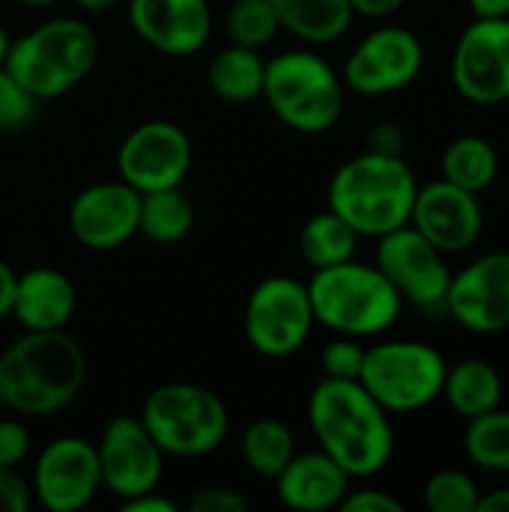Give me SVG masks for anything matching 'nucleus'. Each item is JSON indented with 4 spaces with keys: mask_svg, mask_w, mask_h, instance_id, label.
<instances>
[{
    "mask_svg": "<svg viewBox=\"0 0 509 512\" xmlns=\"http://www.w3.org/2000/svg\"><path fill=\"white\" fill-rule=\"evenodd\" d=\"M309 429L351 480L378 477L396 450L390 414L360 381L324 378L309 396Z\"/></svg>",
    "mask_w": 509,
    "mask_h": 512,
    "instance_id": "f257e3e1",
    "label": "nucleus"
},
{
    "mask_svg": "<svg viewBox=\"0 0 509 512\" xmlns=\"http://www.w3.org/2000/svg\"><path fill=\"white\" fill-rule=\"evenodd\" d=\"M87 381V354L66 330H24L0 354V405L18 417L69 408Z\"/></svg>",
    "mask_w": 509,
    "mask_h": 512,
    "instance_id": "f03ea898",
    "label": "nucleus"
},
{
    "mask_svg": "<svg viewBox=\"0 0 509 512\" xmlns=\"http://www.w3.org/2000/svg\"><path fill=\"white\" fill-rule=\"evenodd\" d=\"M417 177L405 156L363 150L342 162L327 186V207L339 213L360 237H384L411 222Z\"/></svg>",
    "mask_w": 509,
    "mask_h": 512,
    "instance_id": "7ed1b4c3",
    "label": "nucleus"
},
{
    "mask_svg": "<svg viewBox=\"0 0 509 512\" xmlns=\"http://www.w3.org/2000/svg\"><path fill=\"white\" fill-rule=\"evenodd\" d=\"M306 288L315 324L336 336L375 339L399 321L405 306L378 264H360L357 258L315 270Z\"/></svg>",
    "mask_w": 509,
    "mask_h": 512,
    "instance_id": "20e7f679",
    "label": "nucleus"
},
{
    "mask_svg": "<svg viewBox=\"0 0 509 512\" xmlns=\"http://www.w3.org/2000/svg\"><path fill=\"white\" fill-rule=\"evenodd\" d=\"M99 60L93 27L75 15H57L12 39L6 54L9 75L39 102L78 87Z\"/></svg>",
    "mask_w": 509,
    "mask_h": 512,
    "instance_id": "39448f33",
    "label": "nucleus"
},
{
    "mask_svg": "<svg viewBox=\"0 0 509 512\" xmlns=\"http://www.w3.org/2000/svg\"><path fill=\"white\" fill-rule=\"evenodd\" d=\"M261 99H267L276 120L288 129L300 135H321L342 120L345 81L309 48L282 51L267 60Z\"/></svg>",
    "mask_w": 509,
    "mask_h": 512,
    "instance_id": "423d86ee",
    "label": "nucleus"
},
{
    "mask_svg": "<svg viewBox=\"0 0 509 512\" xmlns=\"http://www.w3.org/2000/svg\"><path fill=\"white\" fill-rule=\"evenodd\" d=\"M138 417L159 450L174 459H198L219 450L231 429V417L219 393L189 381L156 387L144 399Z\"/></svg>",
    "mask_w": 509,
    "mask_h": 512,
    "instance_id": "0eeeda50",
    "label": "nucleus"
},
{
    "mask_svg": "<svg viewBox=\"0 0 509 512\" xmlns=\"http://www.w3.org/2000/svg\"><path fill=\"white\" fill-rule=\"evenodd\" d=\"M447 360L438 348L414 339L366 348L360 384L387 414H414L441 399Z\"/></svg>",
    "mask_w": 509,
    "mask_h": 512,
    "instance_id": "6e6552de",
    "label": "nucleus"
},
{
    "mask_svg": "<svg viewBox=\"0 0 509 512\" xmlns=\"http://www.w3.org/2000/svg\"><path fill=\"white\" fill-rule=\"evenodd\" d=\"M315 327L309 288L291 276H267L255 285L243 309V333L255 354L285 360L297 354Z\"/></svg>",
    "mask_w": 509,
    "mask_h": 512,
    "instance_id": "1a4fd4ad",
    "label": "nucleus"
},
{
    "mask_svg": "<svg viewBox=\"0 0 509 512\" xmlns=\"http://www.w3.org/2000/svg\"><path fill=\"white\" fill-rule=\"evenodd\" d=\"M426 63L423 42L414 30L387 24L366 33L348 54L342 81L360 96H387L411 87Z\"/></svg>",
    "mask_w": 509,
    "mask_h": 512,
    "instance_id": "9d476101",
    "label": "nucleus"
},
{
    "mask_svg": "<svg viewBox=\"0 0 509 512\" xmlns=\"http://www.w3.org/2000/svg\"><path fill=\"white\" fill-rule=\"evenodd\" d=\"M192 141L171 120H147L135 126L117 147V177L132 189L156 192L183 186L192 171Z\"/></svg>",
    "mask_w": 509,
    "mask_h": 512,
    "instance_id": "9b49d317",
    "label": "nucleus"
},
{
    "mask_svg": "<svg viewBox=\"0 0 509 512\" xmlns=\"http://www.w3.org/2000/svg\"><path fill=\"white\" fill-rule=\"evenodd\" d=\"M102 489L117 501L156 492L165 471V453L144 429L141 417H111L96 444Z\"/></svg>",
    "mask_w": 509,
    "mask_h": 512,
    "instance_id": "f8f14e48",
    "label": "nucleus"
},
{
    "mask_svg": "<svg viewBox=\"0 0 509 512\" xmlns=\"http://www.w3.org/2000/svg\"><path fill=\"white\" fill-rule=\"evenodd\" d=\"M444 312L474 336H495L509 327V249L477 255L450 276Z\"/></svg>",
    "mask_w": 509,
    "mask_h": 512,
    "instance_id": "ddd939ff",
    "label": "nucleus"
},
{
    "mask_svg": "<svg viewBox=\"0 0 509 512\" xmlns=\"http://www.w3.org/2000/svg\"><path fill=\"white\" fill-rule=\"evenodd\" d=\"M375 264L393 282L405 303H414L423 312H444V297L453 273L447 267V255L435 249L417 228L402 225L378 237Z\"/></svg>",
    "mask_w": 509,
    "mask_h": 512,
    "instance_id": "4468645a",
    "label": "nucleus"
},
{
    "mask_svg": "<svg viewBox=\"0 0 509 512\" xmlns=\"http://www.w3.org/2000/svg\"><path fill=\"white\" fill-rule=\"evenodd\" d=\"M33 501L48 512L84 510L102 489L96 444L78 435H60L42 447L30 477Z\"/></svg>",
    "mask_w": 509,
    "mask_h": 512,
    "instance_id": "2eb2a0df",
    "label": "nucleus"
},
{
    "mask_svg": "<svg viewBox=\"0 0 509 512\" xmlns=\"http://www.w3.org/2000/svg\"><path fill=\"white\" fill-rule=\"evenodd\" d=\"M453 84L474 105L509 99V18H474L453 48Z\"/></svg>",
    "mask_w": 509,
    "mask_h": 512,
    "instance_id": "dca6fc26",
    "label": "nucleus"
},
{
    "mask_svg": "<svg viewBox=\"0 0 509 512\" xmlns=\"http://www.w3.org/2000/svg\"><path fill=\"white\" fill-rule=\"evenodd\" d=\"M141 192L129 183L102 180L81 189L69 204V231L90 252H111L138 234Z\"/></svg>",
    "mask_w": 509,
    "mask_h": 512,
    "instance_id": "f3484780",
    "label": "nucleus"
},
{
    "mask_svg": "<svg viewBox=\"0 0 509 512\" xmlns=\"http://www.w3.org/2000/svg\"><path fill=\"white\" fill-rule=\"evenodd\" d=\"M408 225L417 228L444 255H459L477 246L486 216L477 192H468L441 177L417 189Z\"/></svg>",
    "mask_w": 509,
    "mask_h": 512,
    "instance_id": "a211bd4d",
    "label": "nucleus"
},
{
    "mask_svg": "<svg viewBox=\"0 0 509 512\" xmlns=\"http://www.w3.org/2000/svg\"><path fill=\"white\" fill-rule=\"evenodd\" d=\"M126 15L135 36L168 57L198 54L213 33L207 0H129Z\"/></svg>",
    "mask_w": 509,
    "mask_h": 512,
    "instance_id": "6ab92c4d",
    "label": "nucleus"
},
{
    "mask_svg": "<svg viewBox=\"0 0 509 512\" xmlns=\"http://www.w3.org/2000/svg\"><path fill=\"white\" fill-rule=\"evenodd\" d=\"M78 309L75 282L54 267H30L15 276L9 315L21 330H66Z\"/></svg>",
    "mask_w": 509,
    "mask_h": 512,
    "instance_id": "aec40b11",
    "label": "nucleus"
},
{
    "mask_svg": "<svg viewBox=\"0 0 509 512\" xmlns=\"http://www.w3.org/2000/svg\"><path fill=\"white\" fill-rule=\"evenodd\" d=\"M351 489V477L324 453H294V459L276 477V495L288 510H339Z\"/></svg>",
    "mask_w": 509,
    "mask_h": 512,
    "instance_id": "412c9836",
    "label": "nucleus"
},
{
    "mask_svg": "<svg viewBox=\"0 0 509 512\" xmlns=\"http://www.w3.org/2000/svg\"><path fill=\"white\" fill-rule=\"evenodd\" d=\"M282 30L294 33L306 45H330L342 39L357 12L351 0H270Z\"/></svg>",
    "mask_w": 509,
    "mask_h": 512,
    "instance_id": "4be33fe9",
    "label": "nucleus"
},
{
    "mask_svg": "<svg viewBox=\"0 0 509 512\" xmlns=\"http://www.w3.org/2000/svg\"><path fill=\"white\" fill-rule=\"evenodd\" d=\"M441 396L447 399V405L459 417L474 420L480 414H489V411L501 408V402H504V378L489 360H477V357L459 360V363L447 366Z\"/></svg>",
    "mask_w": 509,
    "mask_h": 512,
    "instance_id": "5701e85b",
    "label": "nucleus"
},
{
    "mask_svg": "<svg viewBox=\"0 0 509 512\" xmlns=\"http://www.w3.org/2000/svg\"><path fill=\"white\" fill-rule=\"evenodd\" d=\"M264 69H267V60L261 51L231 42L210 60L207 84L219 99H225L231 105H246V102L261 99Z\"/></svg>",
    "mask_w": 509,
    "mask_h": 512,
    "instance_id": "b1692460",
    "label": "nucleus"
},
{
    "mask_svg": "<svg viewBox=\"0 0 509 512\" xmlns=\"http://www.w3.org/2000/svg\"><path fill=\"white\" fill-rule=\"evenodd\" d=\"M192 228H195V204L183 192V186L141 195L138 234H144L150 243H159V246L180 243L189 237Z\"/></svg>",
    "mask_w": 509,
    "mask_h": 512,
    "instance_id": "393cba45",
    "label": "nucleus"
},
{
    "mask_svg": "<svg viewBox=\"0 0 509 512\" xmlns=\"http://www.w3.org/2000/svg\"><path fill=\"white\" fill-rule=\"evenodd\" d=\"M498 171V147L483 135H462L453 144H447L441 156V177L477 195L498 180Z\"/></svg>",
    "mask_w": 509,
    "mask_h": 512,
    "instance_id": "a878e982",
    "label": "nucleus"
},
{
    "mask_svg": "<svg viewBox=\"0 0 509 512\" xmlns=\"http://www.w3.org/2000/svg\"><path fill=\"white\" fill-rule=\"evenodd\" d=\"M360 234L330 207L309 216L300 228V255L312 270H324L357 255Z\"/></svg>",
    "mask_w": 509,
    "mask_h": 512,
    "instance_id": "bb28decb",
    "label": "nucleus"
},
{
    "mask_svg": "<svg viewBox=\"0 0 509 512\" xmlns=\"http://www.w3.org/2000/svg\"><path fill=\"white\" fill-rule=\"evenodd\" d=\"M243 462L249 465L252 474L264 480H276L279 471L294 459L297 453V438L291 426L279 417H258L246 426L243 441H240Z\"/></svg>",
    "mask_w": 509,
    "mask_h": 512,
    "instance_id": "cd10ccee",
    "label": "nucleus"
},
{
    "mask_svg": "<svg viewBox=\"0 0 509 512\" xmlns=\"http://www.w3.org/2000/svg\"><path fill=\"white\" fill-rule=\"evenodd\" d=\"M465 453L468 459L492 474H509V411L495 408L468 420L465 429Z\"/></svg>",
    "mask_w": 509,
    "mask_h": 512,
    "instance_id": "c85d7f7f",
    "label": "nucleus"
},
{
    "mask_svg": "<svg viewBox=\"0 0 509 512\" xmlns=\"http://www.w3.org/2000/svg\"><path fill=\"white\" fill-rule=\"evenodd\" d=\"M282 24L270 0H231L225 15V33L234 45L267 48L279 36Z\"/></svg>",
    "mask_w": 509,
    "mask_h": 512,
    "instance_id": "c756f323",
    "label": "nucleus"
},
{
    "mask_svg": "<svg viewBox=\"0 0 509 512\" xmlns=\"http://www.w3.org/2000/svg\"><path fill=\"white\" fill-rule=\"evenodd\" d=\"M423 501L432 512H477L480 486L465 471H438L426 480Z\"/></svg>",
    "mask_w": 509,
    "mask_h": 512,
    "instance_id": "7c9ffc66",
    "label": "nucleus"
},
{
    "mask_svg": "<svg viewBox=\"0 0 509 512\" xmlns=\"http://www.w3.org/2000/svg\"><path fill=\"white\" fill-rule=\"evenodd\" d=\"M39 99L30 96L6 66H0V132H21L33 123Z\"/></svg>",
    "mask_w": 509,
    "mask_h": 512,
    "instance_id": "2f4dec72",
    "label": "nucleus"
},
{
    "mask_svg": "<svg viewBox=\"0 0 509 512\" xmlns=\"http://www.w3.org/2000/svg\"><path fill=\"white\" fill-rule=\"evenodd\" d=\"M366 360L363 339L354 336H336L324 351H321V366L324 378H342V381H357L360 369Z\"/></svg>",
    "mask_w": 509,
    "mask_h": 512,
    "instance_id": "473e14b6",
    "label": "nucleus"
},
{
    "mask_svg": "<svg viewBox=\"0 0 509 512\" xmlns=\"http://www.w3.org/2000/svg\"><path fill=\"white\" fill-rule=\"evenodd\" d=\"M30 429L18 417H0V468H18L30 456Z\"/></svg>",
    "mask_w": 509,
    "mask_h": 512,
    "instance_id": "72a5a7b5",
    "label": "nucleus"
},
{
    "mask_svg": "<svg viewBox=\"0 0 509 512\" xmlns=\"http://www.w3.org/2000/svg\"><path fill=\"white\" fill-rule=\"evenodd\" d=\"M189 512H246L249 510V498L237 489L228 486H207L198 495H192V501L186 504Z\"/></svg>",
    "mask_w": 509,
    "mask_h": 512,
    "instance_id": "f704fd0d",
    "label": "nucleus"
},
{
    "mask_svg": "<svg viewBox=\"0 0 509 512\" xmlns=\"http://www.w3.org/2000/svg\"><path fill=\"white\" fill-rule=\"evenodd\" d=\"M342 512H405V504L384 489H348L339 504Z\"/></svg>",
    "mask_w": 509,
    "mask_h": 512,
    "instance_id": "c9c22d12",
    "label": "nucleus"
},
{
    "mask_svg": "<svg viewBox=\"0 0 509 512\" xmlns=\"http://www.w3.org/2000/svg\"><path fill=\"white\" fill-rule=\"evenodd\" d=\"M30 504V480H24L18 468H0V512H27Z\"/></svg>",
    "mask_w": 509,
    "mask_h": 512,
    "instance_id": "e433bc0d",
    "label": "nucleus"
},
{
    "mask_svg": "<svg viewBox=\"0 0 509 512\" xmlns=\"http://www.w3.org/2000/svg\"><path fill=\"white\" fill-rule=\"evenodd\" d=\"M405 129L399 123H375L366 135V150L384 156H405Z\"/></svg>",
    "mask_w": 509,
    "mask_h": 512,
    "instance_id": "4c0bfd02",
    "label": "nucleus"
},
{
    "mask_svg": "<svg viewBox=\"0 0 509 512\" xmlns=\"http://www.w3.org/2000/svg\"><path fill=\"white\" fill-rule=\"evenodd\" d=\"M120 510L123 512H177V504L171 498H162L159 489L156 492H147V495H138V498H129V501H120Z\"/></svg>",
    "mask_w": 509,
    "mask_h": 512,
    "instance_id": "58836bf2",
    "label": "nucleus"
},
{
    "mask_svg": "<svg viewBox=\"0 0 509 512\" xmlns=\"http://www.w3.org/2000/svg\"><path fill=\"white\" fill-rule=\"evenodd\" d=\"M354 12L357 15H366V18H387L393 15L396 9L405 6V0H351Z\"/></svg>",
    "mask_w": 509,
    "mask_h": 512,
    "instance_id": "ea45409f",
    "label": "nucleus"
},
{
    "mask_svg": "<svg viewBox=\"0 0 509 512\" xmlns=\"http://www.w3.org/2000/svg\"><path fill=\"white\" fill-rule=\"evenodd\" d=\"M15 270L0 258V321L9 318V309H12V294H15Z\"/></svg>",
    "mask_w": 509,
    "mask_h": 512,
    "instance_id": "a19ab883",
    "label": "nucleus"
},
{
    "mask_svg": "<svg viewBox=\"0 0 509 512\" xmlns=\"http://www.w3.org/2000/svg\"><path fill=\"white\" fill-rule=\"evenodd\" d=\"M477 18H509V0H468Z\"/></svg>",
    "mask_w": 509,
    "mask_h": 512,
    "instance_id": "79ce46f5",
    "label": "nucleus"
},
{
    "mask_svg": "<svg viewBox=\"0 0 509 512\" xmlns=\"http://www.w3.org/2000/svg\"><path fill=\"white\" fill-rule=\"evenodd\" d=\"M477 512H509V489H495V492H480Z\"/></svg>",
    "mask_w": 509,
    "mask_h": 512,
    "instance_id": "37998d69",
    "label": "nucleus"
},
{
    "mask_svg": "<svg viewBox=\"0 0 509 512\" xmlns=\"http://www.w3.org/2000/svg\"><path fill=\"white\" fill-rule=\"evenodd\" d=\"M120 0H75V6L78 9H84V12H108V9H114Z\"/></svg>",
    "mask_w": 509,
    "mask_h": 512,
    "instance_id": "c03bdc74",
    "label": "nucleus"
},
{
    "mask_svg": "<svg viewBox=\"0 0 509 512\" xmlns=\"http://www.w3.org/2000/svg\"><path fill=\"white\" fill-rule=\"evenodd\" d=\"M9 45H12V36H9V30L0 24V66L6 63V54H9Z\"/></svg>",
    "mask_w": 509,
    "mask_h": 512,
    "instance_id": "a18cd8bd",
    "label": "nucleus"
},
{
    "mask_svg": "<svg viewBox=\"0 0 509 512\" xmlns=\"http://www.w3.org/2000/svg\"><path fill=\"white\" fill-rule=\"evenodd\" d=\"M18 3H24V6H33V9H45V6H54V3H60V0H18Z\"/></svg>",
    "mask_w": 509,
    "mask_h": 512,
    "instance_id": "49530a36",
    "label": "nucleus"
}]
</instances>
